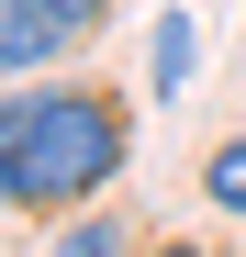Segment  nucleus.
Returning a JSON list of instances; mask_svg holds the SVG:
<instances>
[{"mask_svg": "<svg viewBox=\"0 0 246 257\" xmlns=\"http://www.w3.org/2000/svg\"><path fill=\"white\" fill-rule=\"evenodd\" d=\"M112 168H123V101H101V90H45V101L23 112V179H12V201L67 212V201H90Z\"/></svg>", "mask_w": 246, "mask_h": 257, "instance_id": "f257e3e1", "label": "nucleus"}, {"mask_svg": "<svg viewBox=\"0 0 246 257\" xmlns=\"http://www.w3.org/2000/svg\"><path fill=\"white\" fill-rule=\"evenodd\" d=\"M67 45H78L67 12H45V0H0V67H45V56H67Z\"/></svg>", "mask_w": 246, "mask_h": 257, "instance_id": "f03ea898", "label": "nucleus"}, {"mask_svg": "<svg viewBox=\"0 0 246 257\" xmlns=\"http://www.w3.org/2000/svg\"><path fill=\"white\" fill-rule=\"evenodd\" d=\"M201 190H213L224 212H246V135H235V146H213V168H201Z\"/></svg>", "mask_w": 246, "mask_h": 257, "instance_id": "7ed1b4c3", "label": "nucleus"}, {"mask_svg": "<svg viewBox=\"0 0 246 257\" xmlns=\"http://www.w3.org/2000/svg\"><path fill=\"white\" fill-rule=\"evenodd\" d=\"M179 78H190V23L168 12V23H157V101H168V90H179Z\"/></svg>", "mask_w": 246, "mask_h": 257, "instance_id": "20e7f679", "label": "nucleus"}, {"mask_svg": "<svg viewBox=\"0 0 246 257\" xmlns=\"http://www.w3.org/2000/svg\"><path fill=\"white\" fill-rule=\"evenodd\" d=\"M56 257H123V224H101V212H90V224L56 235Z\"/></svg>", "mask_w": 246, "mask_h": 257, "instance_id": "39448f33", "label": "nucleus"}, {"mask_svg": "<svg viewBox=\"0 0 246 257\" xmlns=\"http://www.w3.org/2000/svg\"><path fill=\"white\" fill-rule=\"evenodd\" d=\"M23 112L34 101H0V201H12V179H23Z\"/></svg>", "mask_w": 246, "mask_h": 257, "instance_id": "423d86ee", "label": "nucleus"}, {"mask_svg": "<svg viewBox=\"0 0 246 257\" xmlns=\"http://www.w3.org/2000/svg\"><path fill=\"white\" fill-rule=\"evenodd\" d=\"M45 12H67V23H78V34H90V23H101V0H45Z\"/></svg>", "mask_w": 246, "mask_h": 257, "instance_id": "0eeeda50", "label": "nucleus"}, {"mask_svg": "<svg viewBox=\"0 0 246 257\" xmlns=\"http://www.w3.org/2000/svg\"><path fill=\"white\" fill-rule=\"evenodd\" d=\"M157 257H201V246H157Z\"/></svg>", "mask_w": 246, "mask_h": 257, "instance_id": "6e6552de", "label": "nucleus"}]
</instances>
